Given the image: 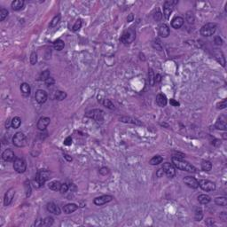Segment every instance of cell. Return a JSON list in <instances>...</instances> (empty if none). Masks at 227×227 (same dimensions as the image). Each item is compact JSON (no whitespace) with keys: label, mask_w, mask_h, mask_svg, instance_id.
<instances>
[{"label":"cell","mask_w":227,"mask_h":227,"mask_svg":"<svg viewBox=\"0 0 227 227\" xmlns=\"http://www.w3.org/2000/svg\"><path fill=\"white\" fill-rule=\"evenodd\" d=\"M184 182L187 186H189L191 188L196 189L199 187V181L194 177H185L184 178Z\"/></svg>","instance_id":"cell-13"},{"label":"cell","mask_w":227,"mask_h":227,"mask_svg":"<svg viewBox=\"0 0 227 227\" xmlns=\"http://www.w3.org/2000/svg\"><path fill=\"white\" fill-rule=\"evenodd\" d=\"M7 15H8V11L5 8H2L1 10H0V21H3L7 17Z\"/></svg>","instance_id":"cell-41"},{"label":"cell","mask_w":227,"mask_h":227,"mask_svg":"<svg viewBox=\"0 0 227 227\" xmlns=\"http://www.w3.org/2000/svg\"><path fill=\"white\" fill-rule=\"evenodd\" d=\"M177 4V1H166L163 5V15L166 19H169V17L173 12L174 5Z\"/></svg>","instance_id":"cell-6"},{"label":"cell","mask_w":227,"mask_h":227,"mask_svg":"<svg viewBox=\"0 0 227 227\" xmlns=\"http://www.w3.org/2000/svg\"><path fill=\"white\" fill-rule=\"evenodd\" d=\"M169 28L168 27V25L166 24H161L159 27V35H161V37H168L169 35Z\"/></svg>","instance_id":"cell-18"},{"label":"cell","mask_w":227,"mask_h":227,"mask_svg":"<svg viewBox=\"0 0 227 227\" xmlns=\"http://www.w3.org/2000/svg\"><path fill=\"white\" fill-rule=\"evenodd\" d=\"M49 178V172L47 170H39L34 179V186L39 188L46 182Z\"/></svg>","instance_id":"cell-2"},{"label":"cell","mask_w":227,"mask_h":227,"mask_svg":"<svg viewBox=\"0 0 227 227\" xmlns=\"http://www.w3.org/2000/svg\"><path fill=\"white\" fill-rule=\"evenodd\" d=\"M78 208V206L75 203H69V204H67L63 207V211H64L66 214H71L75 212L76 210Z\"/></svg>","instance_id":"cell-22"},{"label":"cell","mask_w":227,"mask_h":227,"mask_svg":"<svg viewBox=\"0 0 227 227\" xmlns=\"http://www.w3.org/2000/svg\"><path fill=\"white\" fill-rule=\"evenodd\" d=\"M13 168L18 172V173H24L27 169V163L23 159L17 158L14 161Z\"/></svg>","instance_id":"cell-9"},{"label":"cell","mask_w":227,"mask_h":227,"mask_svg":"<svg viewBox=\"0 0 227 227\" xmlns=\"http://www.w3.org/2000/svg\"><path fill=\"white\" fill-rule=\"evenodd\" d=\"M162 161H163V158H162L161 156H160V155H156V156L153 157V158L150 160L149 163H150L151 165H158V164H160V163H161Z\"/></svg>","instance_id":"cell-32"},{"label":"cell","mask_w":227,"mask_h":227,"mask_svg":"<svg viewBox=\"0 0 227 227\" xmlns=\"http://www.w3.org/2000/svg\"><path fill=\"white\" fill-rule=\"evenodd\" d=\"M50 122L51 120L49 117H41L37 123V129L40 131H44L50 124Z\"/></svg>","instance_id":"cell-15"},{"label":"cell","mask_w":227,"mask_h":227,"mask_svg":"<svg viewBox=\"0 0 227 227\" xmlns=\"http://www.w3.org/2000/svg\"><path fill=\"white\" fill-rule=\"evenodd\" d=\"M65 46V44L61 39H57L53 42V47L57 51H61Z\"/></svg>","instance_id":"cell-26"},{"label":"cell","mask_w":227,"mask_h":227,"mask_svg":"<svg viewBox=\"0 0 227 227\" xmlns=\"http://www.w3.org/2000/svg\"><path fill=\"white\" fill-rule=\"evenodd\" d=\"M49 77H50V71L45 70V71H43V73L40 75L39 80L40 81H45V80H47Z\"/></svg>","instance_id":"cell-37"},{"label":"cell","mask_w":227,"mask_h":227,"mask_svg":"<svg viewBox=\"0 0 227 227\" xmlns=\"http://www.w3.org/2000/svg\"><path fill=\"white\" fill-rule=\"evenodd\" d=\"M24 5V1L23 0H15V1H13L11 4V7L13 11H19L23 7Z\"/></svg>","instance_id":"cell-24"},{"label":"cell","mask_w":227,"mask_h":227,"mask_svg":"<svg viewBox=\"0 0 227 227\" xmlns=\"http://www.w3.org/2000/svg\"><path fill=\"white\" fill-rule=\"evenodd\" d=\"M164 174H165V173H164V170H163L162 168H161V169H159L157 170V172H156V176H157L158 177H161Z\"/></svg>","instance_id":"cell-50"},{"label":"cell","mask_w":227,"mask_h":227,"mask_svg":"<svg viewBox=\"0 0 227 227\" xmlns=\"http://www.w3.org/2000/svg\"><path fill=\"white\" fill-rule=\"evenodd\" d=\"M103 105L108 109H115V105L111 102L110 99H104Z\"/></svg>","instance_id":"cell-38"},{"label":"cell","mask_w":227,"mask_h":227,"mask_svg":"<svg viewBox=\"0 0 227 227\" xmlns=\"http://www.w3.org/2000/svg\"><path fill=\"white\" fill-rule=\"evenodd\" d=\"M161 80V75L157 74L155 76H154V82H155V83H160Z\"/></svg>","instance_id":"cell-54"},{"label":"cell","mask_w":227,"mask_h":227,"mask_svg":"<svg viewBox=\"0 0 227 227\" xmlns=\"http://www.w3.org/2000/svg\"><path fill=\"white\" fill-rule=\"evenodd\" d=\"M226 106H227L226 99H223L222 101H220L219 103H217L216 107H217V109H224V108L226 107Z\"/></svg>","instance_id":"cell-44"},{"label":"cell","mask_w":227,"mask_h":227,"mask_svg":"<svg viewBox=\"0 0 227 227\" xmlns=\"http://www.w3.org/2000/svg\"><path fill=\"white\" fill-rule=\"evenodd\" d=\"M113 200V197L111 195H102L94 199V204L98 206H101L103 204H106L107 202H111Z\"/></svg>","instance_id":"cell-12"},{"label":"cell","mask_w":227,"mask_h":227,"mask_svg":"<svg viewBox=\"0 0 227 227\" xmlns=\"http://www.w3.org/2000/svg\"><path fill=\"white\" fill-rule=\"evenodd\" d=\"M136 38V30L133 28H130L128 30H126L121 37V42L124 44H131Z\"/></svg>","instance_id":"cell-3"},{"label":"cell","mask_w":227,"mask_h":227,"mask_svg":"<svg viewBox=\"0 0 227 227\" xmlns=\"http://www.w3.org/2000/svg\"><path fill=\"white\" fill-rule=\"evenodd\" d=\"M195 220L196 221H201L203 217V213H202V210L201 208H196V211H195Z\"/></svg>","instance_id":"cell-36"},{"label":"cell","mask_w":227,"mask_h":227,"mask_svg":"<svg viewBox=\"0 0 227 227\" xmlns=\"http://www.w3.org/2000/svg\"><path fill=\"white\" fill-rule=\"evenodd\" d=\"M120 121L123 123H133V124H141V123L135 119V118H131V117H127V116H123L120 118Z\"/></svg>","instance_id":"cell-25"},{"label":"cell","mask_w":227,"mask_h":227,"mask_svg":"<svg viewBox=\"0 0 227 227\" xmlns=\"http://www.w3.org/2000/svg\"><path fill=\"white\" fill-rule=\"evenodd\" d=\"M35 99L39 104H44L47 100V93L44 90H37L35 93Z\"/></svg>","instance_id":"cell-10"},{"label":"cell","mask_w":227,"mask_h":227,"mask_svg":"<svg viewBox=\"0 0 227 227\" xmlns=\"http://www.w3.org/2000/svg\"><path fill=\"white\" fill-rule=\"evenodd\" d=\"M172 165L175 168L180 170H183V171H187V172H196L197 171V169L194 165L190 164L189 162L185 161L180 158L172 157Z\"/></svg>","instance_id":"cell-1"},{"label":"cell","mask_w":227,"mask_h":227,"mask_svg":"<svg viewBox=\"0 0 227 227\" xmlns=\"http://www.w3.org/2000/svg\"><path fill=\"white\" fill-rule=\"evenodd\" d=\"M214 220H211V219H208V220H207L206 221V224L207 225H208V226H211V225H213L214 224Z\"/></svg>","instance_id":"cell-55"},{"label":"cell","mask_w":227,"mask_h":227,"mask_svg":"<svg viewBox=\"0 0 227 227\" xmlns=\"http://www.w3.org/2000/svg\"><path fill=\"white\" fill-rule=\"evenodd\" d=\"M169 103H170V105H172L173 106H179V103L177 102V101H176L175 99H170V101H169Z\"/></svg>","instance_id":"cell-53"},{"label":"cell","mask_w":227,"mask_h":227,"mask_svg":"<svg viewBox=\"0 0 227 227\" xmlns=\"http://www.w3.org/2000/svg\"><path fill=\"white\" fill-rule=\"evenodd\" d=\"M133 20H134V15L133 14H130L128 16V18H127V21H128V22L133 21Z\"/></svg>","instance_id":"cell-56"},{"label":"cell","mask_w":227,"mask_h":227,"mask_svg":"<svg viewBox=\"0 0 227 227\" xmlns=\"http://www.w3.org/2000/svg\"><path fill=\"white\" fill-rule=\"evenodd\" d=\"M202 169L204 171H210L212 169V163L210 161H203L202 162Z\"/></svg>","instance_id":"cell-31"},{"label":"cell","mask_w":227,"mask_h":227,"mask_svg":"<svg viewBox=\"0 0 227 227\" xmlns=\"http://www.w3.org/2000/svg\"><path fill=\"white\" fill-rule=\"evenodd\" d=\"M21 92L22 93L23 96L25 97H28L29 96L30 94V92H31V89H30V86L29 84H27V83H23L21 84Z\"/></svg>","instance_id":"cell-23"},{"label":"cell","mask_w":227,"mask_h":227,"mask_svg":"<svg viewBox=\"0 0 227 227\" xmlns=\"http://www.w3.org/2000/svg\"><path fill=\"white\" fill-rule=\"evenodd\" d=\"M148 81H149V84L153 86L154 85V84H155V82H154V73H153V70L152 68H149L148 70Z\"/></svg>","instance_id":"cell-34"},{"label":"cell","mask_w":227,"mask_h":227,"mask_svg":"<svg viewBox=\"0 0 227 227\" xmlns=\"http://www.w3.org/2000/svg\"><path fill=\"white\" fill-rule=\"evenodd\" d=\"M60 14H58V15H56V16H54L53 17V19L52 20V21L50 22V28H54V27L55 26H57V24L59 23V21H60Z\"/></svg>","instance_id":"cell-35"},{"label":"cell","mask_w":227,"mask_h":227,"mask_svg":"<svg viewBox=\"0 0 227 227\" xmlns=\"http://www.w3.org/2000/svg\"><path fill=\"white\" fill-rule=\"evenodd\" d=\"M71 144H72V138L71 137H68L64 140V145H65V146H70Z\"/></svg>","instance_id":"cell-51"},{"label":"cell","mask_w":227,"mask_h":227,"mask_svg":"<svg viewBox=\"0 0 227 227\" xmlns=\"http://www.w3.org/2000/svg\"><path fill=\"white\" fill-rule=\"evenodd\" d=\"M67 97V93L65 92H62V90H58L55 93V98L57 100H63L65 99Z\"/></svg>","instance_id":"cell-33"},{"label":"cell","mask_w":227,"mask_h":227,"mask_svg":"<svg viewBox=\"0 0 227 227\" xmlns=\"http://www.w3.org/2000/svg\"><path fill=\"white\" fill-rule=\"evenodd\" d=\"M68 189H69V186H68V184H66V183L61 184V186H60V192L61 194H65V193L68 192Z\"/></svg>","instance_id":"cell-45"},{"label":"cell","mask_w":227,"mask_h":227,"mask_svg":"<svg viewBox=\"0 0 227 227\" xmlns=\"http://www.w3.org/2000/svg\"><path fill=\"white\" fill-rule=\"evenodd\" d=\"M162 169H163V170H164V173L167 175L168 177L171 178V177H173L176 175V169H175L174 166L172 164H170V163H169V162L164 163L163 166H162Z\"/></svg>","instance_id":"cell-11"},{"label":"cell","mask_w":227,"mask_h":227,"mask_svg":"<svg viewBox=\"0 0 227 227\" xmlns=\"http://www.w3.org/2000/svg\"><path fill=\"white\" fill-rule=\"evenodd\" d=\"M46 208H47V210L52 214H54V215H60V208H59V206H57L55 203H53V202L48 203L46 206Z\"/></svg>","instance_id":"cell-19"},{"label":"cell","mask_w":227,"mask_h":227,"mask_svg":"<svg viewBox=\"0 0 227 227\" xmlns=\"http://www.w3.org/2000/svg\"><path fill=\"white\" fill-rule=\"evenodd\" d=\"M199 186L201 187L202 190L206 191V192H212L216 189V185L215 183L211 182L210 180L206 179H202L199 181Z\"/></svg>","instance_id":"cell-8"},{"label":"cell","mask_w":227,"mask_h":227,"mask_svg":"<svg viewBox=\"0 0 227 227\" xmlns=\"http://www.w3.org/2000/svg\"><path fill=\"white\" fill-rule=\"evenodd\" d=\"M156 103L158 104L159 106H165L168 103V100H167V97L162 94V93H160L156 96Z\"/></svg>","instance_id":"cell-21"},{"label":"cell","mask_w":227,"mask_h":227,"mask_svg":"<svg viewBox=\"0 0 227 227\" xmlns=\"http://www.w3.org/2000/svg\"><path fill=\"white\" fill-rule=\"evenodd\" d=\"M2 158L5 161H12L15 158V154L13 150L11 149H6L2 153Z\"/></svg>","instance_id":"cell-17"},{"label":"cell","mask_w":227,"mask_h":227,"mask_svg":"<svg viewBox=\"0 0 227 227\" xmlns=\"http://www.w3.org/2000/svg\"><path fill=\"white\" fill-rule=\"evenodd\" d=\"M81 27H82V21L79 19L76 21L75 25L73 26V31H77L78 29H81Z\"/></svg>","instance_id":"cell-46"},{"label":"cell","mask_w":227,"mask_h":227,"mask_svg":"<svg viewBox=\"0 0 227 227\" xmlns=\"http://www.w3.org/2000/svg\"><path fill=\"white\" fill-rule=\"evenodd\" d=\"M153 46L155 48L156 50H158V51H161L162 50V46H161V42L158 40V39H156V40H154L153 41Z\"/></svg>","instance_id":"cell-42"},{"label":"cell","mask_w":227,"mask_h":227,"mask_svg":"<svg viewBox=\"0 0 227 227\" xmlns=\"http://www.w3.org/2000/svg\"><path fill=\"white\" fill-rule=\"evenodd\" d=\"M161 13L159 11V10H157V13H155V15H154V19H155L156 21H160L161 19Z\"/></svg>","instance_id":"cell-52"},{"label":"cell","mask_w":227,"mask_h":227,"mask_svg":"<svg viewBox=\"0 0 227 227\" xmlns=\"http://www.w3.org/2000/svg\"><path fill=\"white\" fill-rule=\"evenodd\" d=\"M25 189H26V196L29 197L31 194V186H30V183L29 181H26L25 183Z\"/></svg>","instance_id":"cell-39"},{"label":"cell","mask_w":227,"mask_h":227,"mask_svg":"<svg viewBox=\"0 0 227 227\" xmlns=\"http://www.w3.org/2000/svg\"><path fill=\"white\" fill-rule=\"evenodd\" d=\"M52 224H53V218H52V217L48 216V217H46V218H44L43 220V225L44 226H50Z\"/></svg>","instance_id":"cell-40"},{"label":"cell","mask_w":227,"mask_h":227,"mask_svg":"<svg viewBox=\"0 0 227 227\" xmlns=\"http://www.w3.org/2000/svg\"><path fill=\"white\" fill-rule=\"evenodd\" d=\"M198 201L201 204H208L211 201L210 197L208 195H206V194H201L198 196Z\"/></svg>","instance_id":"cell-27"},{"label":"cell","mask_w":227,"mask_h":227,"mask_svg":"<svg viewBox=\"0 0 227 227\" xmlns=\"http://www.w3.org/2000/svg\"><path fill=\"white\" fill-rule=\"evenodd\" d=\"M14 195H15V190L13 188H10L7 191L5 195V200H4L5 206H8V205L11 204Z\"/></svg>","instance_id":"cell-14"},{"label":"cell","mask_w":227,"mask_h":227,"mask_svg":"<svg viewBox=\"0 0 227 227\" xmlns=\"http://www.w3.org/2000/svg\"><path fill=\"white\" fill-rule=\"evenodd\" d=\"M99 173H100L101 175H103V176H106V175H107L108 173H109V169H108L107 168H106V167H103V168H101L100 169H99Z\"/></svg>","instance_id":"cell-48"},{"label":"cell","mask_w":227,"mask_h":227,"mask_svg":"<svg viewBox=\"0 0 227 227\" xmlns=\"http://www.w3.org/2000/svg\"><path fill=\"white\" fill-rule=\"evenodd\" d=\"M216 30V25L215 23H207L201 29V35L203 37H210Z\"/></svg>","instance_id":"cell-5"},{"label":"cell","mask_w":227,"mask_h":227,"mask_svg":"<svg viewBox=\"0 0 227 227\" xmlns=\"http://www.w3.org/2000/svg\"><path fill=\"white\" fill-rule=\"evenodd\" d=\"M86 116L97 122H101L104 119V112L100 109H93L92 111H89L86 114Z\"/></svg>","instance_id":"cell-7"},{"label":"cell","mask_w":227,"mask_h":227,"mask_svg":"<svg viewBox=\"0 0 227 227\" xmlns=\"http://www.w3.org/2000/svg\"><path fill=\"white\" fill-rule=\"evenodd\" d=\"M21 119L18 116L13 117L11 121V126L13 129H18L21 126Z\"/></svg>","instance_id":"cell-28"},{"label":"cell","mask_w":227,"mask_h":227,"mask_svg":"<svg viewBox=\"0 0 227 227\" xmlns=\"http://www.w3.org/2000/svg\"><path fill=\"white\" fill-rule=\"evenodd\" d=\"M37 54L35 52H33L30 55V63L32 65H35V63H37Z\"/></svg>","instance_id":"cell-43"},{"label":"cell","mask_w":227,"mask_h":227,"mask_svg":"<svg viewBox=\"0 0 227 227\" xmlns=\"http://www.w3.org/2000/svg\"><path fill=\"white\" fill-rule=\"evenodd\" d=\"M183 24H184V19L182 17H179V16L174 18V19L172 20V22H171V26L176 29H180L181 27L183 26Z\"/></svg>","instance_id":"cell-20"},{"label":"cell","mask_w":227,"mask_h":227,"mask_svg":"<svg viewBox=\"0 0 227 227\" xmlns=\"http://www.w3.org/2000/svg\"><path fill=\"white\" fill-rule=\"evenodd\" d=\"M45 82V84H46V86H52V85H53L54 84H55V80H54L52 77H49L47 80H45L44 81Z\"/></svg>","instance_id":"cell-47"},{"label":"cell","mask_w":227,"mask_h":227,"mask_svg":"<svg viewBox=\"0 0 227 227\" xmlns=\"http://www.w3.org/2000/svg\"><path fill=\"white\" fill-rule=\"evenodd\" d=\"M214 42H215V44H216V45H222V44H223V40H222V38H221L220 37H218V35L215 37Z\"/></svg>","instance_id":"cell-49"},{"label":"cell","mask_w":227,"mask_h":227,"mask_svg":"<svg viewBox=\"0 0 227 227\" xmlns=\"http://www.w3.org/2000/svg\"><path fill=\"white\" fill-rule=\"evenodd\" d=\"M215 202L216 205H218V206L225 207L227 205V199H226V197H224V196L217 197L215 199Z\"/></svg>","instance_id":"cell-29"},{"label":"cell","mask_w":227,"mask_h":227,"mask_svg":"<svg viewBox=\"0 0 227 227\" xmlns=\"http://www.w3.org/2000/svg\"><path fill=\"white\" fill-rule=\"evenodd\" d=\"M64 157H65V158H66V159H67V160H68V161H72V158H71V157H70V156L68 155V154H65V155H64Z\"/></svg>","instance_id":"cell-57"},{"label":"cell","mask_w":227,"mask_h":227,"mask_svg":"<svg viewBox=\"0 0 227 227\" xmlns=\"http://www.w3.org/2000/svg\"><path fill=\"white\" fill-rule=\"evenodd\" d=\"M216 128L218 130H223V131H226L227 129V123H226V117L222 115L220 116L218 119H217L216 123Z\"/></svg>","instance_id":"cell-16"},{"label":"cell","mask_w":227,"mask_h":227,"mask_svg":"<svg viewBox=\"0 0 227 227\" xmlns=\"http://www.w3.org/2000/svg\"><path fill=\"white\" fill-rule=\"evenodd\" d=\"M48 186L52 191H59L60 189L61 184L59 182V181H52V182L49 183Z\"/></svg>","instance_id":"cell-30"},{"label":"cell","mask_w":227,"mask_h":227,"mask_svg":"<svg viewBox=\"0 0 227 227\" xmlns=\"http://www.w3.org/2000/svg\"><path fill=\"white\" fill-rule=\"evenodd\" d=\"M13 143L17 147H23L27 144V138L22 132H17L13 138Z\"/></svg>","instance_id":"cell-4"}]
</instances>
